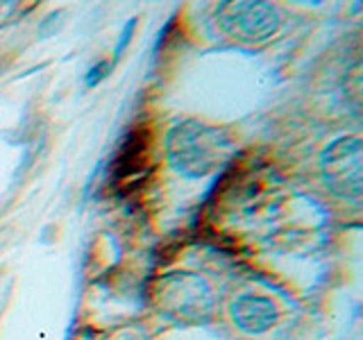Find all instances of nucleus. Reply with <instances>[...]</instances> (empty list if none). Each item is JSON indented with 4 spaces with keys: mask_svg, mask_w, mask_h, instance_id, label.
I'll list each match as a JSON object with an SVG mask.
<instances>
[{
    "mask_svg": "<svg viewBox=\"0 0 363 340\" xmlns=\"http://www.w3.org/2000/svg\"><path fill=\"white\" fill-rule=\"evenodd\" d=\"M168 162L184 177H207L234 154L230 134L200 120H182L168 134Z\"/></svg>",
    "mask_w": 363,
    "mask_h": 340,
    "instance_id": "1",
    "label": "nucleus"
},
{
    "mask_svg": "<svg viewBox=\"0 0 363 340\" xmlns=\"http://www.w3.org/2000/svg\"><path fill=\"white\" fill-rule=\"evenodd\" d=\"M155 309L177 324H204L213 315V290L200 275L168 272L152 283Z\"/></svg>",
    "mask_w": 363,
    "mask_h": 340,
    "instance_id": "2",
    "label": "nucleus"
},
{
    "mask_svg": "<svg viewBox=\"0 0 363 340\" xmlns=\"http://www.w3.org/2000/svg\"><path fill=\"white\" fill-rule=\"evenodd\" d=\"M320 173L336 198L359 204L363 196V143L359 136H340L329 143L320 154Z\"/></svg>",
    "mask_w": 363,
    "mask_h": 340,
    "instance_id": "3",
    "label": "nucleus"
},
{
    "mask_svg": "<svg viewBox=\"0 0 363 340\" xmlns=\"http://www.w3.org/2000/svg\"><path fill=\"white\" fill-rule=\"evenodd\" d=\"M216 23L230 39L238 43L257 45L275 37L279 28L277 9L268 3H234L227 0L216 7Z\"/></svg>",
    "mask_w": 363,
    "mask_h": 340,
    "instance_id": "4",
    "label": "nucleus"
},
{
    "mask_svg": "<svg viewBox=\"0 0 363 340\" xmlns=\"http://www.w3.org/2000/svg\"><path fill=\"white\" fill-rule=\"evenodd\" d=\"M147 168H150V132L147 128H134L113 157L107 181L116 193L130 196L134 188L141 186Z\"/></svg>",
    "mask_w": 363,
    "mask_h": 340,
    "instance_id": "5",
    "label": "nucleus"
},
{
    "mask_svg": "<svg viewBox=\"0 0 363 340\" xmlns=\"http://www.w3.org/2000/svg\"><path fill=\"white\" fill-rule=\"evenodd\" d=\"M232 320L245 334H266L277 322V306L264 295H241L232 302Z\"/></svg>",
    "mask_w": 363,
    "mask_h": 340,
    "instance_id": "6",
    "label": "nucleus"
}]
</instances>
